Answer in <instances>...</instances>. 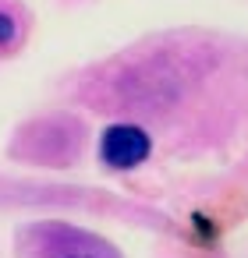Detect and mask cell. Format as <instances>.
<instances>
[{"label": "cell", "instance_id": "cell-1", "mask_svg": "<svg viewBox=\"0 0 248 258\" xmlns=\"http://www.w3.org/2000/svg\"><path fill=\"white\" fill-rule=\"evenodd\" d=\"M153 156V135L142 124H110L100 135V163L107 170H135Z\"/></svg>", "mask_w": 248, "mask_h": 258}, {"label": "cell", "instance_id": "cell-3", "mask_svg": "<svg viewBox=\"0 0 248 258\" xmlns=\"http://www.w3.org/2000/svg\"><path fill=\"white\" fill-rule=\"evenodd\" d=\"M68 258H92V254H82V251H78V254H68Z\"/></svg>", "mask_w": 248, "mask_h": 258}, {"label": "cell", "instance_id": "cell-2", "mask_svg": "<svg viewBox=\"0 0 248 258\" xmlns=\"http://www.w3.org/2000/svg\"><path fill=\"white\" fill-rule=\"evenodd\" d=\"M18 43H22V22H18L15 11H8L4 4H0V57L11 53Z\"/></svg>", "mask_w": 248, "mask_h": 258}]
</instances>
